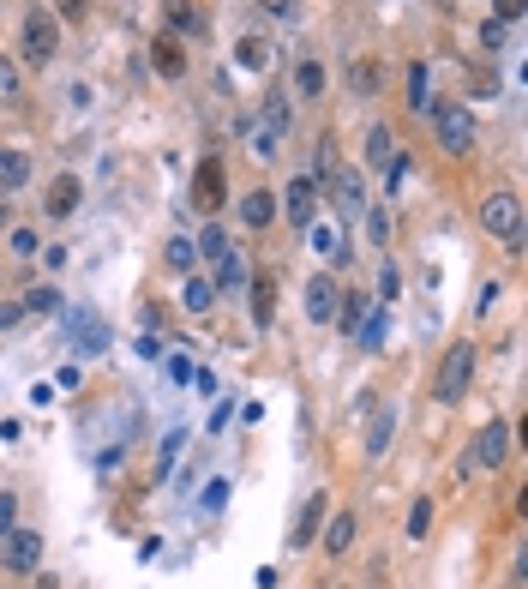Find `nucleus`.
<instances>
[{
    "label": "nucleus",
    "instance_id": "46",
    "mask_svg": "<svg viewBox=\"0 0 528 589\" xmlns=\"http://www.w3.org/2000/svg\"><path fill=\"white\" fill-rule=\"evenodd\" d=\"M13 518H18V500H13V493H0V535L13 530Z\"/></svg>",
    "mask_w": 528,
    "mask_h": 589
},
{
    "label": "nucleus",
    "instance_id": "11",
    "mask_svg": "<svg viewBox=\"0 0 528 589\" xmlns=\"http://www.w3.org/2000/svg\"><path fill=\"white\" fill-rule=\"evenodd\" d=\"M150 67H157L162 79H186V48H181V37H157V43H150Z\"/></svg>",
    "mask_w": 528,
    "mask_h": 589
},
{
    "label": "nucleus",
    "instance_id": "36",
    "mask_svg": "<svg viewBox=\"0 0 528 589\" xmlns=\"http://www.w3.org/2000/svg\"><path fill=\"white\" fill-rule=\"evenodd\" d=\"M397 289H402V271H397V265H378V301H397Z\"/></svg>",
    "mask_w": 528,
    "mask_h": 589
},
{
    "label": "nucleus",
    "instance_id": "24",
    "mask_svg": "<svg viewBox=\"0 0 528 589\" xmlns=\"http://www.w3.org/2000/svg\"><path fill=\"white\" fill-rule=\"evenodd\" d=\"M325 547H330V553L355 547V511H336V518H325Z\"/></svg>",
    "mask_w": 528,
    "mask_h": 589
},
{
    "label": "nucleus",
    "instance_id": "1",
    "mask_svg": "<svg viewBox=\"0 0 528 589\" xmlns=\"http://www.w3.org/2000/svg\"><path fill=\"white\" fill-rule=\"evenodd\" d=\"M511 446H516V427H504V421H486V427L474 433L469 458L457 463V481H469V475H481V469H499V463L511 458Z\"/></svg>",
    "mask_w": 528,
    "mask_h": 589
},
{
    "label": "nucleus",
    "instance_id": "13",
    "mask_svg": "<svg viewBox=\"0 0 528 589\" xmlns=\"http://www.w3.org/2000/svg\"><path fill=\"white\" fill-rule=\"evenodd\" d=\"M318 530H325V500H306L300 505V518H295V535H288V547H306V542H318Z\"/></svg>",
    "mask_w": 528,
    "mask_h": 589
},
{
    "label": "nucleus",
    "instance_id": "19",
    "mask_svg": "<svg viewBox=\"0 0 528 589\" xmlns=\"http://www.w3.org/2000/svg\"><path fill=\"white\" fill-rule=\"evenodd\" d=\"M234 67L264 72V67H271V43H264V37H241V43H234Z\"/></svg>",
    "mask_w": 528,
    "mask_h": 589
},
{
    "label": "nucleus",
    "instance_id": "9",
    "mask_svg": "<svg viewBox=\"0 0 528 589\" xmlns=\"http://www.w3.org/2000/svg\"><path fill=\"white\" fill-rule=\"evenodd\" d=\"M283 211H288V223H295V229H313V216H318V187H313V181H288Z\"/></svg>",
    "mask_w": 528,
    "mask_h": 589
},
{
    "label": "nucleus",
    "instance_id": "17",
    "mask_svg": "<svg viewBox=\"0 0 528 589\" xmlns=\"http://www.w3.org/2000/svg\"><path fill=\"white\" fill-rule=\"evenodd\" d=\"M390 439H397V415L390 409H372V427H367V458H385Z\"/></svg>",
    "mask_w": 528,
    "mask_h": 589
},
{
    "label": "nucleus",
    "instance_id": "43",
    "mask_svg": "<svg viewBox=\"0 0 528 589\" xmlns=\"http://www.w3.org/2000/svg\"><path fill=\"white\" fill-rule=\"evenodd\" d=\"M492 18H499V25H516V18H523V0H492Z\"/></svg>",
    "mask_w": 528,
    "mask_h": 589
},
{
    "label": "nucleus",
    "instance_id": "28",
    "mask_svg": "<svg viewBox=\"0 0 528 589\" xmlns=\"http://www.w3.org/2000/svg\"><path fill=\"white\" fill-rule=\"evenodd\" d=\"M192 247H199V259H223V253H229V235L216 229V223H204V229H199V241H192Z\"/></svg>",
    "mask_w": 528,
    "mask_h": 589
},
{
    "label": "nucleus",
    "instance_id": "47",
    "mask_svg": "<svg viewBox=\"0 0 528 589\" xmlns=\"http://www.w3.org/2000/svg\"><path fill=\"white\" fill-rule=\"evenodd\" d=\"M169 379H174V385H186V379H192V361L174 355V361H169Z\"/></svg>",
    "mask_w": 528,
    "mask_h": 589
},
{
    "label": "nucleus",
    "instance_id": "7",
    "mask_svg": "<svg viewBox=\"0 0 528 589\" xmlns=\"http://www.w3.org/2000/svg\"><path fill=\"white\" fill-rule=\"evenodd\" d=\"M330 211L343 216V223H355V216L367 211V187H360L355 169H336V174H330Z\"/></svg>",
    "mask_w": 528,
    "mask_h": 589
},
{
    "label": "nucleus",
    "instance_id": "26",
    "mask_svg": "<svg viewBox=\"0 0 528 589\" xmlns=\"http://www.w3.org/2000/svg\"><path fill=\"white\" fill-rule=\"evenodd\" d=\"M348 85H355L360 97H378V85H385V72H378V60H355V67H348Z\"/></svg>",
    "mask_w": 528,
    "mask_h": 589
},
{
    "label": "nucleus",
    "instance_id": "50",
    "mask_svg": "<svg viewBox=\"0 0 528 589\" xmlns=\"http://www.w3.org/2000/svg\"><path fill=\"white\" fill-rule=\"evenodd\" d=\"M36 589H60V584H55V577H43V584H36Z\"/></svg>",
    "mask_w": 528,
    "mask_h": 589
},
{
    "label": "nucleus",
    "instance_id": "35",
    "mask_svg": "<svg viewBox=\"0 0 528 589\" xmlns=\"http://www.w3.org/2000/svg\"><path fill=\"white\" fill-rule=\"evenodd\" d=\"M313 247H318V253H325V259H348L343 235H330V229H313Z\"/></svg>",
    "mask_w": 528,
    "mask_h": 589
},
{
    "label": "nucleus",
    "instance_id": "18",
    "mask_svg": "<svg viewBox=\"0 0 528 589\" xmlns=\"http://www.w3.org/2000/svg\"><path fill=\"white\" fill-rule=\"evenodd\" d=\"M271 216H276V199H271L264 187H253V193L241 199V223H246V229H264Z\"/></svg>",
    "mask_w": 528,
    "mask_h": 589
},
{
    "label": "nucleus",
    "instance_id": "38",
    "mask_svg": "<svg viewBox=\"0 0 528 589\" xmlns=\"http://www.w3.org/2000/svg\"><path fill=\"white\" fill-rule=\"evenodd\" d=\"M246 139H253V157H276V132H264V127H246Z\"/></svg>",
    "mask_w": 528,
    "mask_h": 589
},
{
    "label": "nucleus",
    "instance_id": "41",
    "mask_svg": "<svg viewBox=\"0 0 528 589\" xmlns=\"http://www.w3.org/2000/svg\"><path fill=\"white\" fill-rule=\"evenodd\" d=\"M55 18L78 25V18H90V0H55Z\"/></svg>",
    "mask_w": 528,
    "mask_h": 589
},
{
    "label": "nucleus",
    "instance_id": "12",
    "mask_svg": "<svg viewBox=\"0 0 528 589\" xmlns=\"http://www.w3.org/2000/svg\"><path fill=\"white\" fill-rule=\"evenodd\" d=\"M43 211L55 216V223H60V216H72V211H78V174H55V187H48Z\"/></svg>",
    "mask_w": 528,
    "mask_h": 589
},
{
    "label": "nucleus",
    "instance_id": "3",
    "mask_svg": "<svg viewBox=\"0 0 528 589\" xmlns=\"http://www.w3.org/2000/svg\"><path fill=\"white\" fill-rule=\"evenodd\" d=\"M432 127H439V151H450V157H469L474 139H481V127H474V115H469V102H439Z\"/></svg>",
    "mask_w": 528,
    "mask_h": 589
},
{
    "label": "nucleus",
    "instance_id": "10",
    "mask_svg": "<svg viewBox=\"0 0 528 589\" xmlns=\"http://www.w3.org/2000/svg\"><path fill=\"white\" fill-rule=\"evenodd\" d=\"M192 205H199V211H216V205H223V163L216 157H204L199 174H192Z\"/></svg>",
    "mask_w": 528,
    "mask_h": 589
},
{
    "label": "nucleus",
    "instance_id": "2",
    "mask_svg": "<svg viewBox=\"0 0 528 589\" xmlns=\"http://www.w3.org/2000/svg\"><path fill=\"white\" fill-rule=\"evenodd\" d=\"M481 229L492 235V241H504L511 253H523V199H516V193L481 199Z\"/></svg>",
    "mask_w": 528,
    "mask_h": 589
},
{
    "label": "nucleus",
    "instance_id": "33",
    "mask_svg": "<svg viewBox=\"0 0 528 589\" xmlns=\"http://www.w3.org/2000/svg\"><path fill=\"white\" fill-rule=\"evenodd\" d=\"M360 216H367L372 247H385V241H390V211H385V205H372V211H360Z\"/></svg>",
    "mask_w": 528,
    "mask_h": 589
},
{
    "label": "nucleus",
    "instance_id": "15",
    "mask_svg": "<svg viewBox=\"0 0 528 589\" xmlns=\"http://www.w3.org/2000/svg\"><path fill=\"white\" fill-rule=\"evenodd\" d=\"M30 181V157L13 151V144H0V193H18Z\"/></svg>",
    "mask_w": 528,
    "mask_h": 589
},
{
    "label": "nucleus",
    "instance_id": "22",
    "mask_svg": "<svg viewBox=\"0 0 528 589\" xmlns=\"http://www.w3.org/2000/svg\"><path fill=\"white\" fill-rule=\"evenodd\" d=\"M181 301L192 307V313H211V301H216V283H211V277H199V271H186V289H181Z\"/></svg>",
    "mask_w": 528,
    "mask_h": 589
},
{
    "label": "nucleus",
    "instance_id": "34",
    "mask_svg": "<svg viewBox=\"0 0 528 589\" xmlns=\"http://www.w3.org/2000/svg\"><path fill=\"white\" fill-rule=\"evenodd\" d=\"M264 132H276V139L288 132V102L283 97H264Z\"/></svg>",
    "mask_w": 528,
    "mask_h": 589
},
{
    "label": "nucleus",
    "instance_id": "21",
    "mask_svg": "<svg viewBox=\"0 0 528 589\" xmlns=\"http://www.w3.org/2000/svg\"><path fill=\"white\" fill-rule=\"evenodd\" d=\"M72 331H78V349H85V355H102V349H109V325H97L90 313H72Z\"/></svg>",
    "mask_w": 528,
    "mask_h": 589
},
{
    "label": "nucleus",
    "instance_id": "27",
    "mask_svg": "<svg viewBox=\"0 0 528 589\" xmlns=\"http://www.w3.org/2000/svg\"><path fill=\"white\" fill-rule=\"evenodd\" d=\"M336 325H343V331H360V325H367V301H360V295H348V289H343V301H336Z\"/></svg>",
    "mask_w": 528,
    "mask_h": 589
},
{
    "label": "nucleus",
    "instance_id": "6",
    "mask_svg": "<svg viewBox=\"0 0 528 589\" xmlns=\"http://www.w3.org/2000/svg\"><path fill=\"white\" fill-rule=\"evenodd\" d=\"M0 560H6V572H36V565H43V535L36 530H6L0 535Z\"/></svg>",
    "mask_w": 528,
    "mask_h": 589
},
{
    "label": "nucleus",
    "instance_id": "20",
    "mask_svg": "<svg viewBox=\"0 0 528 589\" xmlns=\"http://www.w3.org/2000/svg\"><path fill=\"white\" fill-rule=\"evenodd\" d=\"M397 157H402V151H397V139H390V127H372L367 132V163H372V169H390Z\"/></svg>",
    "mask_w": 528,
    "mask_h": 589
},
{
    "label": "nucleus",
    "instance_id": "16",
    "mask_svg": "<svg viewBox=\"0 0 528 589\" xmlns=\"http://www.w3.org/2000/svg\"><path fill=\"white\" fill-rule=\"evenodd\" d=\"M409 109L414 115H432V72H427V60H414L409 67Z\"/></svg>",
    "mask_w": 528,
    "mask_h": 589
},
{
    "label": "nucleus",
    "instance_id": "29",
    "mask_svg": "<svg viewBox=\"0 0 528 589\" xmlns=\"http://www.w3.org/2000/svg\"><path fill=\"white\" fill-rule=\"evenodd\" d=\"M385 337H390V313H367V325H360V343H367V349H385Z\"/></svg>",
    "mask_w": 528,
    "mask_h": 589
},
{
    "label": "nucleus",
    "instance_id": "42",
    "mask_svg": "<svg viewBox=\"0 0 528 589\" xmlns=\"http://www.w3.org/2000/svg\"><path fill=\"white\" fill-rule=\"evenodd\" d=\"M181 446H186V433H169V439H162V463H157V475H169V469H174Z\"/></svg>",
    "mask_w": 528,
    "mask_h": 589
},
{
    "label": "nucleus",
    "instance_id": "25",
    "mask_svg": "<svg viewBox=\"0 0 528 589\" xmlns=\"http://www.w3.org/2000/svg\"><path fill=\"white\" fill-rule=\"evenodd\" d=\"M211 265H216V277H211L216 295H223V289H241V283H246V265H241V253H234V247L223 253V259H211Z\"/></svg>",
    "mask_w": 528,
    "mask_h": 589
},
{
    "label": "nucleus",
    "instance_id": "49",
    "mask_svg": "<svg viewBox=\"0 0 528 589\" xmlns=\"http://www.w3.org/2000/svg\"><path fill=\"white\" fill-rule=\"evenodd\" d=\"M6 211H13V199H6V193H0V223H6Z\"/></svg>",
    "mask_w": 528,
    "mask_h": 589
},
{
    "label": "nucleus",
    "instance_id": "5",
    "mask_svg": "<svg viewBox=\"0 0 528 589\" xmlns=\"http://www.w3.org/2000/svg\"><path fill=\"white\" fill-rule=\"evenodd\" d=\"M469 379H474V343H450L439 361V403H462L469 397Z\"/></svg>",
    "mask_w": 528,
    "mask_h": 589
},
{
    "label": "nucleus",
    "instance_id": "23",
    "mask_svg": "<svg viewBox=\"0 0 528 589\" xmlns=\"http://www.w3.org/2000/svg\"><path fill=\"white\" fill-rule=\"evenodd\" d=\"M253 319H258V331L276 319V283L271 277H253Z\"/></svg>",
    "mask_w": 528,
    "mask_h": 589
},
{
    "label": "nucleus",
    "instance_id": "32",
    "mask_svg": "<svg viewBox=\"0 0 528 589\" xmlns=\"http://www.w3.org/2000/svg\"><path fill=\"white\" fill-rule=\"evenodd\" d=\"M55 307H60V289L55 283H43V289H30V295H25V313H55Z\"/></svg>",
    "mask_w": 528,
    "mask_h": 589
},
{
    "label": "nucleus",
    "instance_id": "44",
    "mask_svg": "<svg viewBox=\"0 0 528 589\" xmlns=\"http://www.w3.org/2000/svg\"><path fill=\"white\" fill-rule=\"evenodd\" d=\"M481 43L486 48H504V25H499V18H486V25H481Z\"/></svg>",
    "mask_w": 528,
    "mask_h": 589
},
{
    "label": "nucleus",
    "instance_id": "30",
    "mask_svg": "<svg viewBox=\"0 0 528 589\" xmlns=\"http://www.w3.org/2000/svg\"><path fill=\"white\" fill-rule=\"evenodd\" d=\"M295 85H300V97H318V90H325V67H318V60H300Z\"/></svg>",
    "mask_w": 528,
    "mask_h": 589
},
{
    "label": "nucleus",
    "instance_id": "8",
    "mask_svg": "<svg viewBox=\"0 0 528 589\" xmlns=\"http://www.w3.org/2000/svg\"><path fill=\"white\" fill-rule=\"evenodd\" d=\"M336 301H343V283L330 271L306 283V319H313V325H330V319H336Z\"/></svg>",
    "mask_w": 528,
    "mask_h": 589
},
{
    "label": "nucleus",
    "instance_id": "40",
    "mask_svg": "<svg viewBox=\"0 0 528 589\" xmlns=\"http://www.w3.org/2000/svg\"><path fill=\"white\" fill-rule=\"evenodd\" d=\"M13 97H18V67L0 55V102H13Z\"/></svg>",
    "mask_w": 528,
    "mask_h": 589
},
{
    "label": "nucleus",
    "instance_id": "4",
    "mask_svg": "<svg viewBox=\"0 0 528 589\" xmlns=\"http://www.w3.org/2000/svg\"><path fill=\"white\" fill-rule=\"evenodd\" d=\"M18 55H25L30 67H48V60L60 55V18L48 13V6H36V13L25 18V37H18Z\"/></svg>",
    "mask_w": 528,
    "mask_h": 589
},
{
    "label": "nucleus",
    "instance_id": "39",
    "mask_svg": "<svg viewBox=\"0 0 528 589\" xmlns=\"http://www.w3.org/2000/svg\"><path fill=\"white\" fill-rule=\"evenodd\" d=\"M36 253H43V241L30 229H13V259H36Z\"/></svg>",
    "mask_w": 528,
    "mask_h": 589
},
{
    "label": "nucleus",
    "instance_id": "37",
    "mask_svg": "<svg viewBox=\"0 0 528 589\" xmlns=\"http://www.w3.org/2000/svg\"><path fill=\"white\" fill-rule=\"evenodd\" d=\"M427 530H432V500H414V511H409V535L420 542Z\"/></svg>",
    "mask_w": 528,
    "mask_h": 589
},
{
    "label": "nucleus",
    "instance_id": "14",
    "mask_svg": "<svg viewBox=\"0 0 528 589\" xmlns=\"http://www.w3.org/2000/svg\"><path fill=\"white\" fill-rule=\"evenodd\" d=\"M162 13H169V37H204V13L192 0H169Z\"/></svg>",
    "mask_w": 528,
    "mask_h": 589
},
{
    "label": "nucleus",
    "instance_id": "31",
    "mask_svg": "<svg viewBox=\"0 0 528 589\" xmlns=\"http://www.w3.org/2000/svg\"><path fill=\"white\" fill-rule=\"evenodd\" d=\"M169 265H174V271H192V265H199V247L186 241V235H174V241H169Z\"/></svg>",
    "mask_w": 528,
    "mask_h": 589
},
{
    "label": "nucleus",
    "instance_id": "48",
    "mask_svg": "<svg viewBox=\"0 0 528 589\" xmlns=\"http://www.w3.org/2000/svg\"><path fill=\"white\" fill-rule=\"evenodd\" d=\"M258 6H264V13H276V18H283L288 6H295V0H258Z\"/></svg>",
    "mask_w": 528,
    "mask_h": 589
},
{
    "label": "nucleus",
    "instance_id": "45",
    "mask_svg": "<svg viewBox=\"0 0 528 589\" xmlns=\"http://www.w3.org/2000/svg\"><path fill=\"white\" fill-rule=\"evenodd\" d=\"M25 319V301H0V331H13Z\"/></svg>",
    "mask_w": 528,
    "mask_h": 589
}]
</instances>
